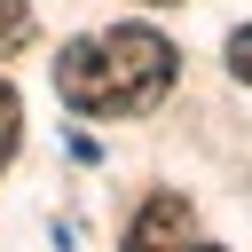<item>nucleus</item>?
Here are the masks:
<instances>
[{"instance_id":"obj_1","label":"nucleus","mask_w":252,"mask_h":252,"mask_svg":"<svg viewBox=\"0 0 252 252\" xmlns=\"http://www.w3.org/2000/svg\"><path fill=\"white\" fill-rule=\"evenodd\" d=\"M165 87H173V47L150 24L102 32V39H71L55 55V94L79 118H142V110L165 102Z\"/></svg>"},{"instance_id":"obj_7","label":"nucleus","mask_w":252,"mask_h":252,"mask_svg":"<svg viewBox=\"0 0 252 252\" xmlns=\"http://www.w3.org/2000/svg\"><path fill=\"white\" fill-rule=\"evenodd\" d=\"M158 8H165V0H158Z\"/></svg>"},{"instance_id":"obj_2","label":"nucleus","mask_w":252,"mask_h":252,"mask_svg":"<svg viewBox=\"0 0 252 252\" xmlns=\"http://www.w3.org/2000/svg\"><path fill=\"white\" fill-rule=\"evenodd\" d=\"M126 252H189V205L158 189V197L134 213V228H126Z\"/></svg>"},{"instance_id":"obj_6","label":"nucleus","mask_w":252,"mask_h":252,"mask_svg":"<svg viewBox=\"0 0 252 252\" xmlns=\"http://www.w3.org/2000/svg\"><path fill=\"white\" fill-rule=\"evenodd\" d=\"M189 252H220V244H189Z\"/></svg>"},{"instance_id":"obj_5","label":"nucleus","mask_w":252,"mask_h":252,"mask_svg":"<svg viewBox=\"0 0 252 252\" xmlns=\"http://www.w3.org/2000/svg\"><path fill=\"white\" fill-rule=\"evenodd\" d=\"M228 71H236V79H252V24H244V32H228Z\"/></svg>"},{"instance_id":"obj_4","label":"nucleus","mask_w":252,"mask_h":252,"mask_svg":"<svg viewBox=\"0 0 252 252\" xmlns=\"http://www.w3.org/2000/svg\"><path fill=\"white\" fill-rule=\"evenodd\" d=\"M16 134H24V126H16V87H0V165L16 158Z\"/></svg>"},{"instance_id":"obj_3","label":"nucleus","mask_w":252,"mask_h":252,"mask_svg":"<svg viewBox=\"0 0 252 252\" xmlns=\"http://www.w3.org/2000/svg\"><path fill=\"white\" fill-rule=\"evenodd\" d=\"M16 47H32V8L0 0V55H16Z\"/></svg>"}]
</instances>
